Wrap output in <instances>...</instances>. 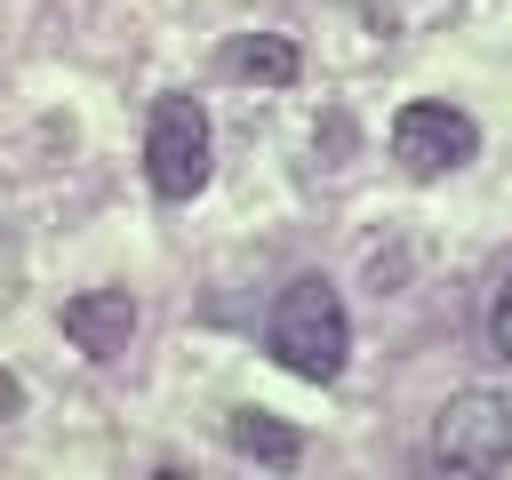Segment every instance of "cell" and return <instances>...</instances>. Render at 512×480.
Segmentation results:
<instances>
[{"label":"cell","mask_w":512,"mask_h":480,"mask_svg":"<svg viewBox=\"0 0 512 480\" xmlns=\"http://www.w3.org/2000/svg\"><path fill=\"white\" fill-rule=\"evenodd\" d=\"M264 344H272V360H280L288 376L336 384V376H344V352H352V320H344L336 280H320V272L288 280L280 304H272V320H264Z\"/></svg>","instance_id":"6da1fadb"},{"label":"cell","mask_w":512,"mask_h":480,"mask_svg":"<svg viewBox=\"0 0 512 480\" xmlns=\"http://www.w3.org/2000/svg\"><path fill=\"white\" fill-rule=\"evenodd\" d=\"M128 328H136V296L128 288H88V296L64 304V336L88 360H120L128 352Z\"/></svg>","instance_id":"5b68a950"},{"label":"cell","mask_w":512,"mask_h":480,"mask_svg":"<svg viewBox=\"0 0 512 480\" xmlns=\"http://www.w3.org/2000/svg\"><path fill=\"white\" fill-rule=\"evenodd\" d=\"M432 464L440 472H504L512 464V400L496 392H456L432 416Z\"/></svg>","instance_id":"3957f363"},{"label":"cell","mask_w":512,"mask_h":480,"mask_svg":"<svg viewBox=\"0 0 512 480\" xmlns=\"http://www.w3.org/2000/svg\"><path fill=\"white\" fill-rule=\"evenodd\" d=\"M208 160H216V136H208V112L192 96H160L152 120H144V184L160 200H192L208 184Z\"/></svg>","instance_id":"7a4b0ae2"},{"label":"cell","mask_w":512,"mask_h":480,"mask_svg":"<svg viewBox=\"0 0 512 480\" xmlns=\"http://www.w3.org/2000/svg\"><path fill=\"white\" fill-rule=\"evenodd\" d=\"M224 72H232V80H264V88H288V80H296V48H288L280 32H248V40L224 48Z\"/></svg>","instance_id":"8992f818"},{"label":"cell","mask_w":512,"mask_h":480,"mask_svg":"<svg viewBox=\"0 0 512 480\" xmlns=\"http://www.w3.org/2000/svg\"><path fill=\"white\" fill-rule=\"evenodd\" d=\"M16 408H24V384H16V376H8V368H0V424H8V416H16Z\"/></svg>","instance_id":"9c48e42d"},{"label":"cell","mask_w":512,"mask_h":480,"mask_svg":"<svg viewBox=\"0 0 512 480\" xmlns=\"http://www.w3.org/2000/svg\"><path fill=\"white\" fill-rule=\"evenodd\" d=\"M488 344H496V360H512V280H504L496 304H488Z\"/></svg>","instance_id":"ba28073f"},{"label":"cell","mask_w":512,"mask_h":480,"mask_svg":"<svg viewBox=\"0 0 512 480\" xmlns=\"http://www.w3.org/2000/svg\"><path fill=\"white\" fill-rule=\"evenodd\" d=\"M224 432H232V448H240V456H256V464H296V456H304V432L272 424L264 408H232V424H224Z\"/></svg>","instance_id":"52a82bcc"},{"label":"cell","mask_w":512,"mask_h":480,"mask_svg":"<svg viewBox=\"0 0 512 480\" xmlns=\"http://www.w3.org/2000/svg\"><path fill=\"white\" fill-rule=\"evenodd\" d=\"M480 152V128H472V112H456V104H400V120H392V160L408 168V176H448V168H464Z\"/></svg>","instance_id":"277c9868"}]
</instances>
